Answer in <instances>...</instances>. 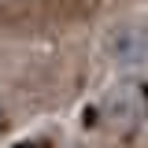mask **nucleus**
Here are the masks:
<instances>
[{
  "label": "nucleus",
  "mask_w": 148,
  "mask_h": 148,
  "mask_svg": "<svg viewBox=\"0 0 148 148\" xmlns=\"http://www.w3.org/2000/svg\"><path fill=\"white\" fill-rule=\"evenodd\" d=\"M145 115H148V89L141 82H122V85H115L111 96L104 100V119H108V126L119 130V133L137 130L145 122Z\"/></svg>",
  "instance_id": "nucleus-1"
},
{
  "label": "nucleus",
  "mask_w": 148,
  "mask_h": 148,
  "mask_svg": "<svg viewBox=\"0 0 148 148\" xmlns=\"http://www.w3.org/2000/svg\"><path fill=\"white\" fill-rule=\"evenodd\" d=\"M108 56L119 67H145L148 63V22H119L108 34Z\"/></svg>",
  "instance_id": "nucleus-2"
},
{
  "label": "nucleus",
  "mask_w": 148,
  "mask_h": 148,
  "mask_svg": "<svg viewBox=\"0 0 148 148\" xmlns=\"http://www.w3.org/2000/svg\"><path fill=\"white\" fill-rule=\"evenodd\" d=\"M18 148H37V145H18Z\"/></svg>",
  "instance_id": "nucleus-3"
}]
</instances>
